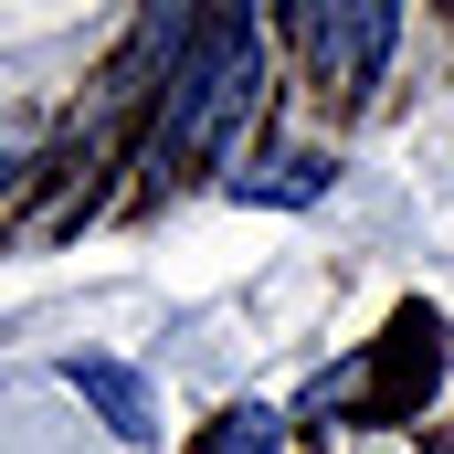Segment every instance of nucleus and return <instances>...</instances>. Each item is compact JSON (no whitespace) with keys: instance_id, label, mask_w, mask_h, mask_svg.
Masks as SVG:
<instances>
[{"instance_id":"obj_6","label":"nucleus","mask_w":454,"mask_h":454,"mask_svg":"<svg viewBox=\"0 0 454 454\" xmlns=\"http://www.w3.org/2000/svg\"><path fill=\"white\" fill-rule=\"evenodd\" d=\"M191 454H286V412H275V402H232Z\"/></svg>"},{"instance_id":"obj_3","label":"nucleus","mask_w":454,"mask_h":454,"mask_svg":"<svg viewBox=\"0 0 454 454\" xmlns=\"http://www.w3.org/2000/svg\"><path fill=\"white\" fill-rule=\"evenodd\" d=\"M339 380H348V402H359L370 423H402V412L444 380V328H434L423 307H402L391 339H380V359H370V370H339Z\"/></svg>"},{"instance_id":"obj_4","label":"nucleus","mask_w":454,"mask_h":454,"mask_svg":"<svg viewBox=\"0 0 454 454\" xmlns=\"http://www.w3.org/2000/svg\"><path fill=\"white\" fill-rule=\"evenodd\" d=\"M223 191L243 201V212H307V201H328V191H339V159H328V148H286V159H243V169H232Z\"/></svg>"},{"instance_id":"obj_1","label":"nucleus","mask_w":454,"mask_h":454,"mask_svg":"<svg viewBox=\"0 0 454 454\" xmlns=\"http://www.w3.org/2000/svg\"><path fill=\"white\" fill-rule=\"evenodd\" d=\"M264 106V32H254V11H212V21H191V43H180V64H169V96H159V127H148V180L169 191L180 169H201V159H223L232 137L254 127Z\"/></svg>"},{"instance_id":"obj_5","label":"nucleus","mask_w":454,"mask_h":454,"mask_svg":"<svg viewBox=\"0 0 454 454\" xmlns=\"http://www.w3.org/2000/svg\"><path fill=\"white\" fill-rule=\"evenodd\" d=\"M64 380H74V391L106 412V434H116V444H148V434H159V412H148V380H137L127 359H64Z\"/></svg>"},{"instance_id":"obj_2","label":"nucleus","mask_w":454,"mask_h":454,"mask_svg":"<svg viewBox=\"0 0 454 454\" xmlns=\"http://www.w3.org/2000/svg\"><path fill=\"white\" fill-rule=\"evenodd\" d=\"M296 43H307L328 96H370L391 43H402V11L391 0H317V11H296Z\"/></svg>"},{"instance_id":"obj_7","label":"nucleus","mask_w":454,"mask_h":454,"mask_svg":"<svg viewBox=\"0 0 454 454\" xmlns=\"http://www.w3.org/2000/svg\"><path fill=\"white\" fill-rule=\"evenodd\" d=\"M21 169H32V127H0V191H11Z\"/></svg>"}]
</instances>
